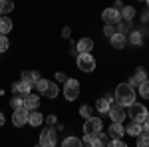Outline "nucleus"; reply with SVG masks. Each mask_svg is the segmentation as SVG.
I'll use <instances>...</instances> for the list:
<instances>
[{"label": "nucleus", "instance_id": "f257e3e1", "mask_svg": "<svg viewBox=\"0 0 149 147\" xmlns=\"http://www.w3.org/2000/svg\"><path fill=\"white\" fill-rule=\"evenodd\" d=\"M115 103H119L121 107H125V105H131V103L135 102V90L129 86V84H119L117 88H115Z\"/></svg>", "mask_w": 149, "mask_h": 147}, {"label": "nucleus", "instance_id": "f03ea898", "mask_svg": "<svg viewBox=\"0 0 149 147\" xmlns=\"http://www.w3.org/2000/svg\"><path fill=\"white\" fill-rule=\"evenodd\" d=\"M36 90L40 91V95H44L48 100H54V98H58V93H60V90H58V86L54 82H48V79H42V78L36 82Z\"/></svg>", "mask_w": 149, "mask_h": 147}, {"label": "nucleus", "instance_id": "7ed1b4c3", "mask_svg": "<svg viewBox=\"0 0 149 147\" xmlns=\"http://www.w3.org/2000/svg\"><path fill=\"white\" fill-rule=\"evenodd\" d=\"M127 113H129L131 121H135V123H143V121H145V119L149 117L147 107H145L143 103H137V102H133L131 105H129V109H127Z\"/></svg>", "mask_w": 149, "mask_h": 147}, {"label": "nucleus", "instance_id": "20e7f679", "mask_svg": "<svg viewBox=\"0 0 149 147\" xmlns=\"http://www.w3.org/2000/svg\"><path fill=\"white\" fill-rule=\"evenodd\" d=\"M78 95H80V82L68 78L66 84H64V98H66L68 102H76Z\"/></svg>", "mask_w": 149, "mask_h": 147}, {"label": "nucleus", "instance_id": "39448f33", "mask_svg": "<svg viewBox=\"0 0 149 147\" xmlns=\"http://www.w3.org/2000/svg\"><path fill=\"white\" fill-rule=\"evenodd\" d=\"M76 64H78V68L81 72H86V74H90L95 70V58L92 54H78V60H76Z\"/></svg>", "mask_w": 149, "mask_h": 147}, {"label": "nucleus", "instance_id": "423d86ee", "mask_svg": "<svg viewBox=\"0 0 149 147\" xmlns=\"http://www.w3.org/2000/svg\"><path fill=\"white\" fill-rule=\"evenodd\" d=\"M40 145L42 147H56V129L52 125H48L40 133Z\"/></svg>", "mask_w": 149, "mask_h": 147}, {"label": "nucleus", "instance_id": "0eeeda50", "mask_svg": "<svg viewBox=\"0 0 149 147\" xmlns=\"http://www.w3.org/2000/svg\"><path fill=\"white\" fill-rule=\"evenodd\" d=\"M102 119H97V117H90V119H86V123H84V135H95V133H100L102 131Z\"/></svg>", "mask_w": 149, "mask_h": 147}, {"label": "nucleus", "instance_id": "6e6552de", "mask_svg": "<svg viewBox=\"0 0 149 147\" xmlns=\"http://www.w3.org/2000/svg\"><path fill=\"white\" fill-rule=\"evenodd\" d=\"M107 133H103V131H100V133H95V135H86V141H88V145L90 147H105L107 145Z\"/></svg>", "mask_w": 149, "mask_h": 147}, {"label": "nucleus", "instance_id": "1a4fd4ad", "mask_svg": "<svg viewBox=\"0 0 149 147\" xmlns=\"http://www.w3.org/2000/svg\"><path fill=\"white\" fill-rule=\"evenodd\" d=\"M107 113H109V117H111V121H113V123H121V121L125 119V109H123L119 103H111Z\"/></svg>", "mask_w": 149, "mask_h": 147}, {"label": "nucleus", "instance_id": "9d476101", "mask_svg": "<svg viewBox=\"0 0 149 147\" xmlns=\"http://www.w3.org/2000/svg\"><path fill=\"white\" fill-rule=\"evenodd\" d=\"M12 123L14 127H22V125L28 123V111L20 107V109H14V115H12Z\"/></svg>", "mask_w": 149, "mask_h": 147}, {"label": "nucleus", "instance_id": "9b49d317", "mask_svg": "<svg viewBox=\"0 0 149 147\" xmlns=\"http://www.w3.org/2000/svg\"><path fill=\"white\" fill-rule=\"evenodd\" d=\"M102 18H103L105 24H117L121 16H119V10H117V8H105V10L102 12Z\"/></svg>", "mask_w": 149, "mask_h": 147}, {"label": "nucleus", "instance_id": "f8f14e48", "mask_svg": "<svg viewBox=\"0 0 149 147\" xmlns=\"http://www.w3.org/2000/svg\"><path fill=\"white\" fill-rule=\"evenodd\" d=\"M145 79H147V72H145V68H141V66H139V68H135L133 76H131V79H129L127 84H129L131 88H135V86H139V84H141V82H145Z\"/></svg>", "mask_w": 149, "mask_h": 147}, {"label": "nucleus", "instance_id": "ddd939ff", "mask_svg": "<svg viewBox=\"0 0 149 147\" xmlns=\"http://www.w3.org/2000/svg\"><path fill=\"white\" fill-rule=\"evenodd\" d=\"M40 107V98L34 95V93H28V95H24V109L26 111H36Z\"/></svg>", "mask_w": 149, "mask_h": 147}, {"label": "nucleus", "instance_id": "4468645a", "mask_svg": "<svg viewBox=\"0 0 149 147\" xmlns=\"http://www.w3.org/2000/svg\"><path fill=\"white\" fill-rule=\"evenodd\" d=\"M12 91H14V95H22L24 98V95H28V93L32 91V86L20 79V82H14V84H12Z\"/></svg>", "mask_w": 149, "mask_h": 147}, {"label": "nucleus", "instance_id": "2eb2a0df", "mask_svg": "<svg viewBox=\"0 0 149 147\" xmlns=\"http://www.w3.org/2000/svg\"><path fill=\"white\" fill-rule=\"evenodd\" d=\"M76 50H78L80 54H90L93 50V40L92 38H81L80 42L76 44Z\"/></svg>", "mask_w": 149, "mask_h": 147}, {"label": "nucleus", "instance_id": "dca6fc26", "mask_svg": "<svg viewBox=\"0 0 149 147\" xmlns=\"http://www.w3.org/2000/svg\"><path fill=\"white\" fill-rule=\"evenodd\" d=\"M109 42H111V48H115V50H121V48H125L127 44V36L125 34H113L111 38H109Z\"/></svg>", "mask_w": 149, "mask_h": 147}, {"label": "nucleus", "instance_id": "f3484780", "mask_svg": "<svg viewBox=\"0 0 149 147\" xmlns=\"http://www.w3.org/2000/svg\"><path fill=\"white\" fill-rule=\"evenodd\" d=\"M40 79V74L36 72V70H24L22 72V82H26V84H30V86H36V82Z\"/></svg>", "mask_w": 149, "mask_h": 147}, {"label": "nucleus", "instance_id": "a211bd4d", "mask_svg": "<svg viewBox=\"0 0 149 147\" xmlns=\"http://www.w3.org/2000/svg\"><path fill=\"white\" fill-rule=\"evenodd\" d=\"M28 123L32 127H38V125L44 123V115L40 111H28Z\"/></svg>", "mask_w": 149, "mask_h": 147}, {"label": "nucleus", "instance_id": "6ab92c4d", "mask_svg": "<svg viewBox=\"0 0 149 147\" xmlns=\"http://www.w3.org/2000/svg\"><path fill=\"white\" fill-rule=\"evenodd\" d=\"M125 133V127L121 123H111L109 125V137H113V139H121Z\"/></svg>", "mask_w": 149, "mask_h": 147}, {"label": "nucleus", "instance_id": "aec40b11", "mask_svg": "<svg viewBox=\"0 0 149 147\" xmlns=\"http://www.w3.org/2000/svg\"><path fill=\"white\" fill-rule=\"evenodd\" d=\"M119 16H121L125 22H131L133 16H135V8H133V6H123V8L119 10Z\"/></svg>", "mask_w": 149, "mask_h": 147}, {"label": "nucleus", "instance_id": "412c9836", "mask_svg": "<svg viewBox=\"0 0 149 147\" xmlns=\"http://www.w3.org/2000/svg\"><path fill=\"white\" fill-rule=\"evenodd\" d=\"M12 30V20L8 18V16H0V34H8Z\"/></svg>", "mask_w": 149, "mask_h": 147}, {"label": "nucleus", "instance_id": "4be33fe9", "mask_svg": "<svg viewBox=\"0 0 149 147\" xmlns=\"http://www.w3.org/2000/svg\"><path fill=\"white\" fill-rule=\"evenodd\" d=\"M125 131L129 133V135L137 137L139 133H143V127H141V123H135V121H133V123H129V125L125 127Z\"/></svg>", "mask_w": 149, "mask_h": 147}, {"label": "nucleus", "instance_id": "5701e85b", "mask_svg": "<svg viewBox=\"0 0 149 147\" xmlns=\"http://www.w3.org/2000/svg\"><path fill=\"white\" fill-rule=\"evenodd\" d=\"M109 105H111V103L107 102V98H100L97 103H95V107H97V111H100V113H107V111H109Z\"/></svg>", "mask_w": 149, "mask_h": 147}, {"label": "nucleus", "instance_id": "b1692460", "mask_svg": "<svg viewBox=\"0 0 149 147\" xmlns=\"http://www.w3.org/2000/svg\"><path fill=\"white\" fill-rule=\"evenodd\" d=\"M12 10H14L12 0H0V14H10Z\"/></svg>", "mask_w": 149, "mask_h": 147}, {"label": "nucleus", "instance_id": "393cba45", "mask_svg": "<svg viewBox=\"0 0 149 147\" xmlns=\"http://www.w3.org/2000/svg\"><path fill=\"white\" fill-rule=\"evenodd\" d=\"M62 147H84V145H81V141L78 139V137L72 135V137H66V139H64Z\"/></svg>", "mask_w": 149, "mask_h": 147}, {"label": "nucleus", "instance_id": "a878e982", "mask_svg": "<svg viewBox=\"0 0 149 147\" xmlns=\"http://www.w3.org/2000/svg\"><path fill=\"white\" fill-rule=\"evenodd\" d=\"M137 90H139V93H141V98H143V100H149V79L141 82V84L137 86Z\"/></svg>", "mask_w": 149, "mask_h": 147}, {"label": "nucleus", "instance_id": "bb28decb", "mask_svg": "<svg viewBox=\"0 0 149 147\" xmlns=\"http://www.w3.org/2000/svg\"><path fill=\"white\" fill-rule=\"evenodd\" d=\"M10 107L12 109H20V107H24V98L22 95H14L10 100Z\"/></svg>", "mask_w": 149, "mask_h": 147}, {"label": "nucleus", "instance_id": "cd10ccee", "mask_svg": "<svg viewBox=\"0 0 149 147\" xmlns=\"http://www.w3.org/2000/svg\"><path fill=\"white\" fill-rule=\"evenodd\" d=\"M137 147H149V133H139L137 135Z\"/></svg>", "mask_w": 149, "mask_h": 147}, {"label": "nucleus", "instance_id": "c85d7f7f", "mask_svg": "<svg viewBox=\"0 0 149 147\" xmlns=\"http://www.w3.org/2000/svg\"><path fill=\"white\" fill-rule=\"evenodd\" d=\"M103 34L107 36V38H111L113 34H117V28H115V24H105V28H103Z\"/></svg>", "mask_w": 149, "mask_h": 147}, {"label": "nucleus", "instance_id": "c756f323", "mask_svg": "<svg viewBox=\"0 0 149 147\" xmlns=\"http://www.w3.org/2000/svg\"><path fill=\"white\" fill-rule=\"evenodd\" d=\"M129 26H131V22H119V24H115V28H117V32L119 34H125V32H129Z\"/></svg>", "mask_w": 149, "mask_h": 147}, {"label": "nucleus", "instance_id": "7c9ffc66", "mask_svg": "<svg viewBox=\"0 0 149 147\" xmlns=\"http://www.w3.org/2000/svg\"><path fill=\"white\" fill-rule=\"evenodd\" d=\"M80 115L86 117V119H90V117H92V107H90V105H81L80 107Z\"/></svg>", "mask_w": 149, "mask_h": 147}, {"label": "nucleus", "instance_id": "2f4dec72", "mask_svg": "<svg viewBox=\"0 0 149 147\" xmlns=\"http://www.w3.org/2000/svg\"><path fill=\"white\" fill-rule=\"evenodd\" d=\"M8 46H10L8 38H6L4 34H0V52H6V50H8Z\"/></svg>", "mask_w": 149, "mask_h": 147}, {"label": "nucleus", "instance_id": "473e14b6", "mask_svg": "<svg viewBox=\"0 0 149 147\" xmlns=\"http://www.w3.org/2000/svg\"><path fill=\"white\" fill-rule=\"evenodd\" d=\"M131 44H135V46H141V44H143V38H141V34H139V32H133V34H131Z\"/></svg>", "mask_w": 149, "mask_h": 147}, {"label": "nucleus", "instance_id": "72a5a7b5", "mask_svg": "<svg viewBox=\"0 0 149 147\" xmlns=\"http://www.w3.org/2000/svg\"><path fill=\"white\" fill-rule=\"evenodd\" d=\"M105 147H127L121 139H111V141H107V145Z\"/></svg>", "mask_w": 149, "mask_h": 147}, {"label": "nucleus", "instance_id": "f704fd0d", "mask_svg": "<svg viewBox=\"0 0 149 147\" xmlns=\"http://www.w3.org/2000/svg\"><path fill=\"white\" fill-rule=\"evenodd\" d=\"M56 119H58V117L54 115V113H52V115H48V117H44V121H46L48 125H54V123H56Z\"/></svg>", "mask_w": 149, "mask_h": 147}, {"label": "nucleus", "instance_id": "c9c22d12", "mask_svg": "<svg viewBox=\"0 0 149 147\" xmlns=\"http://www.w3.org/2000/svg\"><path fill=\"white\" fill-rule=\"evenodd\" d=\"M66 74H64V72H56V82H64V84H66Z\"/></svg>", "mask_w": 149, "mask_h": 147}, {"label": "nucleus", "instance_id": "e433bc0d", "mask_svg": "<svg viewBox=\"0 0 149 147\" xmlns=\"http://www.w3.org/2000/svg\"><path fill=\"white\" fill-rule=\"evenodd\" d=\"M141 127H143V133H149V117L141 123Z\"/></svg>", "mask_w": 149, "mask_h": 147}, {"label": "nucleus", "instance_id": "4c0bfd02", "mask_svg": "<svg viewBox=\"0 0 149 147\" xmlns=\"http://www.w3.org/2000/svg\"><path fill=\"white\" fill-rule=\"evenodd\" d=\"M70 34H72L70 28H64V30H62V36H64V38H70Z\"/></svg>", "mask_w": 149, "mask_h": 147}, {"label": "nucleus", "instance_id": "58836bf2", "mask_svg": "<svg viewBox=\"0 0 149 147\" xmlns=\"http://www.w3.org/2000/svg\"><path fill=\"white\" fill-rule=\"evenodd\" d=\"M141 22H149V12H147V14H143V16H141Z\"/></svg>", "mask_w": 149, "mask_h": 147}, {"label": "nucleus", "instance_id": "ea45409f", "mask_svg": "<svg viewBox=\"0 0 149 147\" xmlns=\"http://www.w3.org/2000/svg\"><path fill=\"white\" fill-rule=\"evenodd\" d=\"M2 125H4V113L0 111V127H2Z\"/></svg>", "mask_w": 149, "mask_h": 147}, {"label": "nucleus", "instance_id": "a19ab883", "mask_svg": "<svg viewBox=\"0 0 149 147\" xmlns=\"http://www.w3.org/2000/svg\"><path fill=\"white\" fill-rule=\"evenodd\" d=\"M36 147H42V145H40V143H38V145H36Z\"/></svg>", "mask_w": 149, "mask_h": 147}, {"label": "nucleus", "instance_id": "79ce46f5", "mask_svg": "<svg viewBox=\"0 0 149 147\" xmlns=\"http://www.w3.org/2000/svg\"><path fill=\"white\" fill-rule=\"evenodd\" d=\"M145 2H147V6H149V0H145Z\"/></svg>", "mask_w": 149, "mask_h": 147}, {"label": "nucleus", "instance_id": "37998d69", "mask_svg": "<svg viewBox=\"0 0 149 147\" xmlns=\"http://www.w3.org/2000/svg\"><path fill=\"white\" fill-rule=\"evenodd\" d=\"M0 95H2V90H0Z\"/></svg>", "mask_w": 149, "mask_h": 147}]
</instances>
